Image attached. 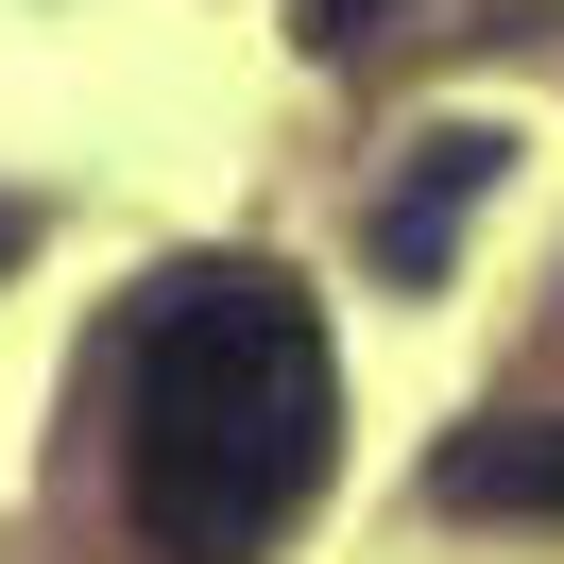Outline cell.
<instances>
[{"label": "cell", "instance_id": "6da1fadb", "mask_svg": "<svg viewBox=\"0 0 564 564\" xmlns=\"http://www.w3.org/2000/svg\"><path fill=\"white\" fill-rule=\"evenodd\" d=\"M343 462V359L308 274L274 257H188L138 291L120 343V513L154 564H257Z\"/></svg>", "mask_w": 564, "mask_h": 564}, {"label": "cell", "instance_id": "7a4b0ae2", "mask_svg": "<svg viewBox=\"0 0 564 564\" xmlns=\"http://www.w3.org/2000/svg\"><path fill=\"white\" fill-rule=\"evenodd\" d=\"M496 172H513V138H496V120L411 138V188L377 206V274H393V291H427V274H445V240L479 223V188H496Z\"/></svg>", "mask_w": 564, "mask_h": 564}, {"label": "cell", "instance_id": "3957f363", "mask_svg": "<svg viewBox=\"0 0 564 564\" xmlns=\"http://www.w3.org/2000/svg\"><path fill=\"white\" fill-rule=\"evenodd\" d=\"M427 496L445 513H564V411H496L462 445H427Z\"/></svg>", "mask_w": 564, "mask_h": 564}, {"label": "cell", "instance_id": "277c9868", "mask_svg": "<svg viewBox=\"0 0 564 564\" xmlns=\"http://www.w3.org/2000/svg\"><path fill=\"white\" fill-rule=\"evenodd\" d=\"M377 18H393V0H291V35H308V52H359Z\"/></svg>", "mask_w": 564, "mask_h": 564}, {"label": "cell", "instance_id": "5b68a950", "mask_svg": "<svg viewBox=\"0 0 564 564\" xmlns=\"http://www.w3.org/2000/svg\"><path fill=\"white\" fill-rule=\"evenodd\" d=\"M0 257H18V206H0Z\"/></svg>", "mask_w": 564, "mask_h": 564}]
</instances>
